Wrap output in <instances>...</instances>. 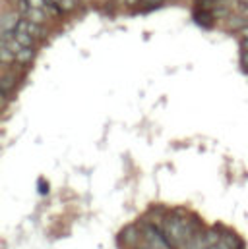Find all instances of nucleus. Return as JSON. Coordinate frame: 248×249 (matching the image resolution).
<instances>
[{
	"label": "nucleus",
	"mask_w": 248,
	"mask_h": 249,
	"mask_svg": "<svg viewBox=\"0 0 248 249\" xmlns=\"http://www.w3.org/2000/svg\"><path fill=\"white\" fill-rule=\"evenodd\" d=\"M210 249H219V248H217V246H212V248H210Z\"/></svg>",
	"instance_id": "nucleus-7"
},
{
	"label": "nucleus",
	"mask_w": 248,
	"mask_h": 249,
	"mask_svg": "<svg viewBox=\"0 0 248 249\" xmlns=\"http://www.w3.org/2000/svg\"><path fill=\"white\" fill-rule=\"evenodd\" d=\"M243 52H248V39H243Z\"/></svg>",
	"instance_id": "nucleus-5"
},
{
	"label": "nucleus",
	"mask_w": 248,
	"mask_h": 249,
	"mask_svg": "<svg viewBox=\"0 0 248 249\" xmlns=\"http://www.w3.org/2000/svg\"><path fill=\"white\" fill-rule=\"evenodd\" d=\"M210 242H208V238H206V232H202V230H198L184 246L181 249H210Z\"/></svg>",
	"instance_id": "nucleus-1"
},
{
	"label": "nucleus",
	"mask_w": 248,
	"mask_h": 249,
	"mask_svg": "<svg viewBox=\"0 0 248 249\" xmlns=\"http://www.w3.org/2000/svg\"><path fill=\"white\" fill-rule=\"evenodd\" d=\"M14 85H16V76H12L8 72H2V76H0V89H2V93L8 95Z\"/></svg>",
	"instance_id": "nucleus-2"
},
{
	"label": "nucleus",
	"mask_w": 248,
	"mask_h": 249,
	"mask_svg": "<svg viewBox=\"0 0 248 249\" xmlns=\"http://www.w3.org/2000/svg\"><path fill=\"white\" fill-rule=\"evenodd\" d=\"M241 33H243V39H248V25L241 31Z\"/></svg>",
	"instance_id": "nucleus-6"
},
{
	"label": "nucleus",
	"mask_w": 248,
	"mask_h": 249,
	"mask_svg": "<svg viewBox=\"0 0 248 249\" xmlns=\"http://www.w3.org/2000/svg\"><path fill=\"white\" fill-rule=\"evenodd\" d=\"M243 64L247 66V70H248V52H243Z\"/></svg>",
	"instance_id": "nucleus-4"
},
{
	"label": "nucleus",
	"mask_w": 248,
	"mask_h": 249,
	"mask_svg": "<svg viewBox=\"0 0 248 249\" xmlns=\"http://www.w3.org/2000/svg\"><path fill=\"white\" fill-rule=\"evenodd\" d=\"M33 56H35L33 48H31V47H23V48L16 54V62H19V64H29V62L33 60Z\"/></svg>",
	"instance_id": "nucleus-3"
}]
</instances>
